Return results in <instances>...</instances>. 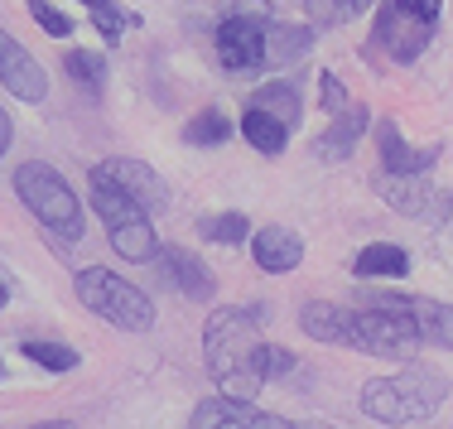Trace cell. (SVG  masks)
<instances>
[{
	"mask_svg": "<svg viewBox=\"0 0 453 429\" xmlns=\"http://www.w3.org/2000/svg\"><path fill=\"white\" fill-rule=\"evenodd\" d=\"M261 309H236L222 304L203 324V352H208V372L222 386V395H242L256 401L265 391V342H261Z\"/></svg>",
	"mask_w": 453,
	"mask_h": 429,
	"instance_id": "1",
	"label": "cell"
},
{
	"mask_svg": "<svg viewBox=\"0 0 453 429\" xmlns=\"http://www.w3.org/2000/svg\"><path fill=\"white\" fill-rule=\"evenodd\" d=\"M449 401V381L429 367H405L395 377H376L362 386V410L376 425H419Z\"/></svg>",
	"mask_w": 453,
	"mask_h": 429,
	"instance_id": "2",
	"label": "cell"
},
{
	"mask_svg": "<svg viewBox=\"0 0 453 429\" xmlns=\"http://www.w3.org/2000/svg\"><path fill=\"white\" fill-rule=\"evenodd\" d=\"M15 193H19V203L53 232V241H63V246L82 241V203H78V193H73V184L53 165H44V159H25V165L15 169Z\"/></svg>",
	"mask_w": 453,
	"mask_h": 429,
	"instance_id": "3",
	"label": "cell"
},
{
	"mask_svg": "<svg viewBox=\"0 0 453 429\" xmlns=\"http://www.w3.org/2000/svg\"><path fill=\"white\" fill-rule=\"evenodd\" d=\"M73 295H78V304L88 309V314H96L111 328H121V333H150V328H155V299L140 285H131L126 275L88 265V271L73 275Z\"/></svg>",
	"mask_w": 453,
	"mask_h": 429,
	"instance_id": "4",
	"label": "cell"
},
{
	"mask_svg": "<svg viewBox=\"0 0 453 429\" xmlns=\"http://www.w3.org/2000/svg\"><path fill=\"white\" fill-rule=\"evenodd\" d=\"M444 15V0H386L372 25V53H386L391 63H415L429 49Z\"/></svg>",
	"mask_w": 453,
	"mask_h": 429,
	"instance_id": "5",
	"label": "cell"
},
{
	"mask_svg": "<svg viewBox=\"0 0 453 429\" xmlns=\"http://www.w3.org/2000/svg\"><path fill=\"white\" fill-rule=\"evenodd\" d=\"M88 188H92V208H96V218H102V227H106V237H111L116 256H126V261H135V265L155 261L159 237H155V227H150V212L140 208V203L126 198L116 184H106L96 169L88 174Z\"/></svg>",
	"mask_w": 453,
	"mask_h": 429,
	"instance_id": "6",
	"label": "cell"
},
{
	"mask_svg": "<svg viewBox=\"0 0 453 429\" xmlns=\"http://www.w3.org/2000/svg\"><path fill=\"white\" fill-rule=\"evenodd\" d=\"M342 348H357L366 357H386V362H405L419 348V328L405 309H386V304H362L348 309V328H342Z\"/></svg>",
	"mask_w": 453,
	"mask_h": 429,
	"instance_id": "7",
	"label": "cell"
},
{
	"mask_svg": "<svg viewBox=\"0 0 453 429\" xmlns=\"http://www.w3.org/2000/svg\"><path fill=\"white\" fill-rule=\"evenodd\" d=\"M265 25L271 19H251V15H222L218 19V63L226 73H251L265 68Z\"/></svg>",
	"mask_w": 453,
	"mask_h": 429,
	"instance_id": "8",
	"label": "cell"
},
{
	"mask_svg": "<svg viewBox=\"0 0 453 429\" xmlns=\"http://www.w3.org/2000/svg\"><path fill=\"white\" fill-rule=\"evenodd\" d=\"M96 174H102L106 184H116L131 203H140V208H145L150 218L169 208V188H165V179H159L155 169L145 165V159H126V155H116V159H102V165H96Z\"/></svg>",
	"mask_w": 453,
	"mask_h": 429,
	"instance_id": "9",
	"label": "cell"
},
{
	"mask_svg": "<svg viewBox=\"0 0 453 429\" xmlns=\"http://www.w3.org/2000/svg\"><path fill=\"white\" fill-rule=\"evenodd\" d=\"M366 304H386V309H405L419 328V342L453 352V304H439L429 295H366Z\"/></svg>",
	"mask_w": 453,
	"mask_h": 429,
	"instance_id": "10",
	"label": "cell"
},
{
	"mask_svg": "<svg viewBox=\"0 0 453 429\" xmlns=\"http://www.w3.org/2000/svg\"><path fill=\"white\" fill-rule=\"evenodd\" d=\"M0 82H5V92H15L19 102H44L49 96V78H44V68H39V58L19 44V39H10L5 29H0Z\"/></svg>",
	"mask_w": 453,
	"mask_h": 429,
	"instance_id": "11",
	"label": "cell"
},
{
	"mask_svg": "<svg viewBox=\"0 0 453 429\" xmlns=\"http://www.w3.org/2000/svg\"><path fill=\"white\" fill-rule=\"evenodd\" d=\"M155 261H159L165 280L174 285L179 295L198 299V304H203V299H212V289H218V285H212V271H208V265H203L193 251H183V246H159Z\"/></svg>",
	"mask_w": 453,
	"mask_h": 429,
	"instance_id": "12",
	"label": "cell"
},
{
	"mask_svg": "<svg viewBox=\"0 0 453 429\" xmlns=\"http://www.w3.org/2000/svg\"><path fill=\"white\" fill-rule=\"evenodd\" d=\"M251 256L265 275H289L304 261V237L289 227H261V232H251Z\"/></svg>",
	"mask_w": 453,
	"mask_h": 429,
	"instance_id": "13",
	"label": "cell"
},
{
	"mask_svg": "<svg viewBox=\"0 0 453 429\" xmlns=\"http://www.w3.org/2000/svg\"><path fill=\"white\" fill-rule=\"evenodd\" d=\"M366 126H372V111H366V106H342V111H333L328 131L314 141V155L323 159V165H338V159H348L352 149H357V141L366 135Z\"/></svg>",
	"mask_w": 453,
	"mask_h": 429,
	"instance_id": "14",
	"label": "cell"
},
{
	"mask_svg": "<svg viewBox=\"0 0 453 429\" xmlns=\"http://www.w3.org/2000/svg\"><path fill=\"white\" fill-rule=\"evenodd\" d=\"M376 149H381V159H386V174H429L434 159H439V145H410V141H401L395 121L376 126Z\"/></svg>",
	"mask_w": 453,
	"mask_h": 429,
	"instance_id": "15",
	"label": "cell"
},
{
	"mask_svg": "<svg viewBox=\"0 0 453 429\" xmlns=\"http://www.w3.org/2000/svg\"><path fill=\"white\" fill-rule=\"evenodd\" d=\"M376 193L386 198V208L391 212H405V218H425L429 212V184H425V174H376Z\"/></svg>",
	"mask_w": 453,
	"mask_h": 429,
	"instance_id": "16",
	"label": "cell"
},
{
	"mask_svg": "<svg viewBox=\"0 0 453 429\" xmlns=\"http://www.w3.org/2000/svg\"><path fill=\"white\" fill-rule=\"evenodd\" d=\"M352 275H362V280H401V275H410V251L391 241H372L357 251Z\"/></svg>",
	"mask_w": 453,
	"mask_h": 429,
	"instance_id": "17",
	"label": "cell"
},
{
	"mask_svg": "<svg viewBox=\"0 0 453 429\" xmlns=\"http://www.w3.org/2000/svg\"><path fill=\"white\" fill-rule=\"evenodd\" d=\"M309 49H314V29L309 25H265V68L299 63Z\"/></svg>",
	"mask_w": 453,
	"mask_h": 429,
	"instance_id": "18",
	"label": "cell"
},
{
	"mask_svg": "<svg viewBox=\"0 0 453 429\" xmlns=\"http://www.w3.org/2000/svg\"><path fill=\"white\" fill-rule=\"evenodd\" d=\"M256 415V401H242V395H208V401L193 410L188 429H222V425H251Z\"/></svg>",
	"mask_w": 453,
	"mask_h": 429,
	"instance_id": "19",
	"label": "cell"
},
{
	"mask_svg": "<svg viewBox=\"0 0 453 429\" xmlns=\"http://www.w3.org/2000/svg\"><path fill=\"white\" fill-rule=\"evenodd\" d=\"M246 106H256V111H265V116H275V121H285L289 131H295L299 116H304V102H299L295 82H265V88L251 92V102H246Z\"/></svg>",
	"mask_w": 453,
	"mask_h": 429,
	"instance_id": "20",
	"label": "cell"
},
{
	"mask_svg": "<svg viewBox=\"0 0 453 429\" xmlns=\"http://www.w3.org/2000/svg\"><path fill=\"white\" fill-rule=\"evenodd\" d=\"M299 328H304L314 342H338V348H342L348 309H342V304H323V299H309V304L299 309Z\"/></svg>",
	"mask_w": 453,
	"mask_h": 429,
	"instance_id": "21",
	"label": "cell"
},
{
	"mask_svg": "<svg viewBox=\"0 0 453 429\" xmlns=\"http://www.w3.org/2000/svg\"><path fill=\"white\" fill-rule=\"evenodd\" d=\"M242 135H246V145L261 149V155H280V149L289 145V126L275 121V116H265V111H256V106H246Z\"/></svg>",
	"mask_w": 453,
	"mask_h": 429,
	"instance_id": "22",
	"label": "cell"
},
{
	"mask_svg": "<svg viewBox=\"0 0 453 429\" xmlns=\"http://www.w3.org/2000/svg\"><path fill=\"white\" fill-rule=\"evenodd\" d=\"M19 352L44 372H78V362H82L78 348H68V342H44V338H25Z\"/></svg>",
	"mask_w": 453,
	"mask_h": 429,
	"instance_id": "23",
	"label": "cell"
},
{
	"mask_svg": "<svg viewBox=\"0 0 453 429\" xmlns=\"http://www.w3.org/2000/svg\"><path fill=\"white\" fill-rule=\"evenodd\" d=\"M372 5H376V0H304L309 19H314L319 29H338V25H348V19L366 15Z\"/></svg>",
	"mask_w": 453,
	"mask_h": 429,
	"instance_id": "24",
	"label": "cell"
},
{
	"mask_svg": "<svg viewBox=\"0 0 453 429\" xmlns=\"http://www.w3.org/2000/svg\"><path fill=\"white\" fill-rule=\"evenodd\" d=\"M63 68H68V78L82 82L88 92H102V82H106V58H102L96 49H68V53H63Z\"/></svg>",
	"mask_w": 453,
	"mask_h": 429,
	"instance_id": "25",
	"label": "cell"
},
{
	"mask_svg": "<svg viewBox=\"0 0 453 429\" xmlns=\"http://www.w3.org/2000/svg\"><path fill=\"white\" fill-rule=\"evenodd\" d=\"M198 232L218 246H242L251 241V222L242 212H212V218H198Z\"/></svg>",
	"mask_w": 453,
	"mask_h": 429,
	"instance_id": "26",
	"label": "cell"
},
{
	"mask_svg": "<svg viewBox=\"0 0 453 429\" xmlns=\"http://www.w3.org/2000/svg\"><path fill=\"white\" fill-rule=\"evenodd\" d=\"M226 135H232V121H226V116L218 111V106L198 111L188 126H183V141H188V145H203V149H208V145H222Z\"/></svg>",
	"mask_w": 453,
	"mask_h": 429,
	"instance_id": "27",
	"label": "cell"
},
{
	"mask_svg": "<svg viewBox=\"0 0 453 429\" xmlns=\"http://www.w3.org/2000/svg\"><path fill=\"white\" fill-rule=\"evenodd\" d=\"M92 25H96V34H102L106 44H116V39H121L126 29H140V15L121 10L116 0H102V5H92Z\"/></svg>",
	"mask_w": 453,
	"mask_h": 429,
	"instance_id": "28",
	"label": "cell"
},
{
	"mask_svg": "<svg viewBox=\"0 0 453 429\" xmlns=\"http://www.w3.org/2000/svg\"><path fill=\"white\" fill-rule=\"evenodd\" d=\"M25 5H29V15H35V25L44 29V34H53V39L73 34V15H63L58 5H49V0H25Z\"/></svg>",
	"mask_w": 453,
	"mask_h": 429,
	"instance_id": "29",
	"label": "cell"
},
{
	"mask_svg": "<svg viewBox=\"0 0 453 429\" xmlns=\"http://www.w3.org/2000/svg\"><path fill=\"white\" fill-rule=\"evenodd\" d=\"M319 102H323V111H342V106H348V92H342V78H333V73H323V78H319Z\"/></svg>",
	"mask_w": 453,
	"mask_h": 429,
	"instance_id": "30",
	"label": "cell"
},
{
	"mask_svg": "<svg viewBox=\"0 0 453 429\" xmlns=\"http://www.w3.org/2000/svg\"><path fill=\"white\" fill-rule=\"evenodd\" d=\"M222 15H251V19H271V0H218Z\"/></svg>",
	"mask_w": 453,
	"mask_h": 429,
	"instance_id": "31",
	"label": "cell"
},
{
	"mask_svg": "<svg viewBox=\"0 0 453 429\" xmlns=\"http://www.w3.org/2000/svg\"><path fill=\"white\" fill-rule=\"evenodd\" d=\"M289 372H295V357H289L285 348H271V342H265V381L289 377Z\"/></svg>",
	"mask_w": 453,
	"mask_h": 429,
	"instance_id": "32",
	"label": "cell"
},
{
	"mask_svg": "<svg viewBox=\"0 0 453 429\" xmlns=\"http://www.w3.org/2000/svg\"><path fill=\"white\" fill-rule=\"evenodd\" d=\"M246 429H295V425H289V420H280V415H265V410H256V415H251V425H246Z\"/></svg>",
	"mask_w": 453,
	"mask_h": 429,
	"instance_id": "33",
	"label": "cell"
},
{
	"mask_svg": "<svg viewBox=\"0 0 453 429\" xmlns=\"http://www.w3.org/2000/svg\"><path fill=\"white\" fill-rule=\"evenodd\" d=\"M10 141H15V126H10V116L0 111V159L10 155Z\"/></svg>",
	"mask_w": 453,
	"mask_h": 429,
	"instance_id": "34",
	"label": "cell"
},
{
	"mask_svg": "<svg viewBox=\"0 0 453 429\" xmlns=\"http://www.w3.org/2000/svg\"><path fill=\"white\" fill-rule=\"evenodd\" d=\"M5 304H10V289H5V285H0V309H5Z\"/></svg>",
	"mask_w": 453,
	"mask_h": 429,
	"instance_id": "35",
	"label": "cell"
},
{
	"mask_svg": "<svg viewBox=\"0 0 453 429\" xmlns=\"http://www.w3.org/2000/svg\"><path fill=\"white\" fill-rule=\"evenodd\" d=\"M39 429H73L68 420H58V425H39Z\"/></svg>",
	"mask_w": 453,
	"mask_h": 429,
	"instance_id": "36",
	"label": "cell"
},
{
	"mask_svg": "<svg viewBox=\"0 0 453 429\" xmlns=\"http://www.w3.org/2000/svg\"><path fill=\"white\" fill-rule=\"evenodd\" d=\"M222 429H246V425H222Z\"/></svg>",
	"mask_w": 453,
	"mask_h": 429,
	"instance_id": "37",
	"label": "cell"
},
{
	"mask_svg": "<svg viewBox=\"0 0 453 429\" xmlns=\"http://www.w3.org/2000/svg\"><path fill=\"white\" fill-rule=\"evenodd\" d=\"M82 5H102V0H82Z\"/></svg>",
	"mask_w": 453,
	"mask_h": 429,
	"instance_id": "38",
	"label": "cell"
},
{
	"mask_svg": "<svg viewBox=\"0 0 453 429\" xmlns=\"http://www.w3.org/2000/svg\"><path fill=\"white\" fill-rule=\"evenodd\" d=\"M0 381H5V362H0Z\"/></svg>",
	"mask_w": 453,
	"mask_h": 429,
	"instance_id": "39",
	"label": "cell"
}]
</instances>
